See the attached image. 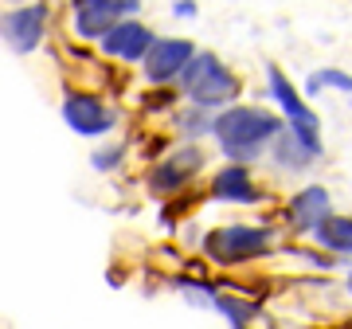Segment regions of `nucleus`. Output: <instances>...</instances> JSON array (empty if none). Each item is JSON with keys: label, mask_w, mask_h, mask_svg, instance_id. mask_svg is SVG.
<instances>
[{"label": "nucleus", "mask_w": 352, "mask_h": 329, "mask_svg": "<svg viewBox=\"0 0 352 329\" xmlns=\"http://www.w3.org/2000/svg\"><path fill=\"white\" fill-rule=\"evenodd\" d=\"M282 118H274L263 106H227L223 114H215L212 134L219 138V149L231 164L254 161L266 145H274V138L282 134Z\"/></svg>", "instance_id": "nucleus-1"}, {"label": "nucleus", "mask_w": 352, "mask_h": 329, "mask_svg": "<svg viewBox=\"0 0 352 329\" xmlns=\"http://www.w3.org/2000/svg\"><path fill=\"white\" fill-rule=\"evenodd\" d=\"M274 228H251V224H227V228H215L204 235V255L219 266H239L251 263V259H263V255L274 251Z\"/></svg>", "instance_id": "nucleus-2"}, {"label": "nucleus", "mask_w": 352, "mask_h": 329, "mask_svg": "<svg viewBox=\"0 0 352 329\" xmlns=\"http://www.w3.org/2000/svg\"><path fill=\"white\" fill-rule=\"evenodd\" d=\"M180 87H184V94H188L200 110L227 106L231 98H239V78L231 75V71L219 63V55H212V51H196V55H192V63L184 67V75H180Z\"/></svg>", "instance_id": "nucleus-3"}, {"label": "nucleus", "mask_w": 352, "mask_h": 329, "mask_svg": "<svg viewBox=\"0 0 352 329\" xmlns=\"http://www.w3.org/2000/svg\"><path fill=\"white\" fill-rule=\"evenodd\" d=\"M266 75H270V94L278 98L282 114H286V129L302 141L314 157H321V122H317V114L302 102V94L289 87V78L282 75V67H266Z\"/></svg>", "instance_id": "nucleus-4"}, {"label": "nucleus", "mask_w": 352, "mask_h": 329, "mask_svg": "<svg viewBox=\"0 0 352 329\" xmlns=\"http://www.w3.org/2000/svg\"><path fill=\"white\" fill-rule=\"evenodd\" d=\"M126 12H138V0H75L71 28L82 39H102L113 24H122Z\"/></svg>", "instance_id": "nucleus-5"}, {"label": "nucleus", "mask_w": 352, "mask_h": 329, "mask_svg": "<svg viewBox=\"0 0 352 329\" xmlns=\"http://www.w3.org/2000/svg\"><path fill=\"white\" fill-rule=\"evenodd\" d=\"M196 55V43L192 39H157L145 55V78L149 83H173V78L184 75V67L192 63Z\"/></svg>", "instance_id": "nucleus-6"}, {"label": "nucleus", "mask_w": 352, "mask_h": 329, "mask_svg": "<svg viewBox=\"0 0 352 329\" xmlns=\"http://www.w3.org/2000/svg\"><path fill=\"white\" fill-rule=\"evenodd\" d=\"M43 24H47V8H43V4H24V8H12V12L0 20V36L8 39L12 51L28 55V51L39 47Z\"/></svg>", "instance_id": "nucleus-7"}, {"label": "nucleus", "mask_w": 352, "mask_h": 329, "mask_svg": "<svg viewBox=\"0 0 352 329\" xmlns=\"http://www.w3.org/2000/svg\"><path fill=\"white\" fill-rule=\"evenodd\" d=\"M200 169H204L200 145H184L180 153H173L168 161H161V164L149 173V189L161 192V196H173V192L184 189V184H188V180L196 177Z\"/></svg>", "instance_id": "nucleus-8"}, {"label": "nucleus", "mask_w": 352, "mask_h": 329, "mask_svg": "<svg viewBox=\"0 0 352 329\" xmlns=\"http://www.w3.org/2000/svg\"><path fill=\"white\" fill-rule=\"evenodd\" d=\"M102 51L106 55H113V59H126V63H138V59H145L149 55V47L157 43V36H153L145 24H138V20H122V24H113L106 36L98 39Z\"/></svg>", "instance_id": "nucleus-9"}, {"label": "nucleus", "mask_w": 352, "mask_h": 329, "mask_svg": "<svg viewBox=\"0 0 352 329\" xmlns=\"http://www.w3.org/2000/svg\"><path fill=\"white\" fill-rule=\"evenodd\" d=\"M63 118H67V126L75 129V134H82V138H98V134L113 129L110 110L94 94H78V90L63 98Z\"/></svg>", "instance_id": "nucleus-10"}, {"label": "nucleus", "mask_w": 352, "mask_h": 329, "mask_svg": "<svg viewBox=\"0 0 352 329\" xmlns=\"http://www.w3.org/2000/svg\"><path fill=\"white\" fill-rule=\"evenodd\" d=\"M212 196L227 204H258L263 200V189L251 180V169L247 164H227L212 177Z\"/></svg>", "instance_id": "nucleus-11"}, {"label": "nucleus", "mask_w": 352, "mask_h": 329, "mask_svg": "<svg viewBox=\"0 0 352 329\" xmlns=\"http://www.w3.org/2000/svg\"><path fill=\"white\" fill-rule=\"evenodd\" d=\"M329 215V192L321 189V184H309V189H302L294 200L286 204V224L294 231H314L321 220Z\"/></svg>", "instance_id": "nucleus-12"}, {"label": "nucleus", "mask_w": 352, "mask_h": 329, "mask_svg": "<svg viewBox=\"0 0 352 329\" xmlns=\"http://www.w3.org/2000/svg\"><path fill=\"white\" fill-rule=\"evenodd\" d=\"M314 240L329 255H352V215H333L329 212L314 228Z\"/></svg>", "instance_id": "nucleus-13"}, {"label": "nucleus", "mask_w": 352, "mask_h": 329, "mask_svg": "<svg viewBox=\"0 0 352 329\" xmlns=\"http://www.w3.org/2000/svg\"><path fill=\"white\" fill-rule=\"evenodd\" d=\"M274 157H278V164H282V169H294V173H298V169H305V164H314V161H317L314 153L305 149V145H302L298 138H294L289 129H282V134L274 138Z\"/></svg>", "instance_id": "nucleus-14"}, {"label": "nucleus", "mask_w": 352, "mask_h": 329, "mask_svg": "<svg viewBox=\"0 0 352 329\" xmlns=\"http://www.w3.org/2000/svg\"><path fill=\"white\" fill-rule=\"evenodd\" d=\"M305 90L309 94H321V90H344L352 94V75L349 71H337V67H325V71H314L305 78Z\"/></svg>", "instance_id": "nucleus-15"}, {"label": "nucleus", "mask_w": 352, "mask_h": 329, "mask_svg": "<svg viewBox=\"0 0 352 329\" xmlns=\"http://www.w3.org/2000/svg\"><path fill=\"white\" fill-rule=\"evenodd\" d=\"M212 122H215V118H212ZM212 122H208L200 110H192V114H180V129H184V134H196V138H200V134H208V129H212Z\"/></svg>", "instance_id": "nucleus-16"}, {"label": "nucleus", "mask_w": 352, "mask_h": 329, "mask_svg": "<svg viewBox=\"0 0 352 329\" xmlns=\"http://www.w3.org/2000/svg\"><path fill=\"white\" fill-rule=\"evenodd\" d=\"M118 157H122V145H118V149H110V153H94V169H113V164H118Z\"/></svg>", "instance_id": "nucleus-17"}, {"label": "nucleus", "mask_w": 352, "mask_h": 329, "mask_svg": "<svg viewBox=\"0 0 352 329\" xmlns=\"http://www.w3.org/2000/svg\"><path fill=\"white\" fill-rule=\"evenodd\" d=\"M176 16H196V4H192V0H180V4H176Z\"/></svg>", "instance_id": "nucleus-18"}, {"label": "nucleus", "mask_w": 352, "mask_h": 329, "mask_svg": "<svg viewBox=\"0 0 352 329\" xmlns=\"http://www.w3.org/2000/svg\"><path fill=\"white\" fill-rule=\"evenodd\" d=\"M349 294H352V270H349Z\"/></svg>", "instance_id": "nucleus-19"}]
</instances>
